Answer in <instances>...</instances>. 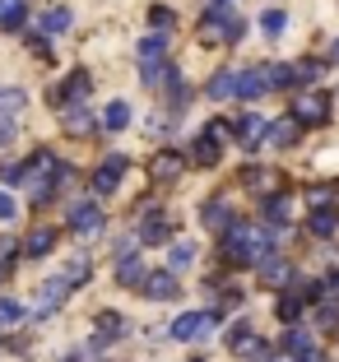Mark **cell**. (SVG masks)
Listing matches in <instances>:
<instances>
[{"label":"cell","mask_w":339,"mask_h":362,"mask_svg":"<svg viewBox=\"0 0 339 362\" xmlns=\"http://www.w3.org/2000/svg\"><path fill=\"white\" fill-rule=\"evenodd\" d=\"M168 237H172V228H168V223H163V218H159V209H149L144 228H139V242H144V246H163V242H168Z\"/></svg>","instance_id":"13"},{"label":"cell","mask_w":339,"mask_h":362,"mask_svg":"<svg viewBox=\"0 0 339 362\" xmlns=\"http://www.w3.org/2000/svg\"><path fill=\"white\" fill-rule=\"evenodd\" d=\"M23 320V307L14 298H0V325H19Z\"/></svg>","instance_id":"34"},{"label":"cell","mask_w":339,"mask_h":362,"mask_svg":"<svg viewBox=\"0 0 339 362\" xmlns=\"http://www.w3.org/2000/svg\"><path fill=\"white\" fill-rule=\"evenodd\" d=\"M14 214H19V204L10 200V191H0V223H10Z\"/></svg>","instance_id":"42"},{"label":"cell","mask_w":339,"mask_h":362,"mask_svg":"<svg viewBox=\"0 0 339 362\" xmlns=\"http://www.w3.org/2000/svg\"><path fill=\"white\" fill-rule=\"evenodd\" d=\"M23 107H28V93H23V88H0V117H14Z\"/></svg>","instance_id":"23"},{"label":"cell","mask_w":339,"mask_h":362,"mask_svg":"<svg viewBox=\"0 0 339 362\" xmlns=\"http://www.w3.org/2000/svg\"><path fill=\"white\" fill-rule=\"evenodd\" d=\"M103 126H107V130H126V126H130V107L121 103V98H117V103H107V112H103Z\"/></svg>","instance_id":"22"},{"label":"cell","mask_w":339,"mask_h":362,"mask_svg":"<svg viewBox=\"0 0 339 362\" xmlns=\"http://www.w3.org/2000/svg\"><path fill=\"white\" fill-rule=\"evenodd\" d=\"M191 260H195V246H191V242H177V246L168 251V269H172V274H177V269H186Z\"/></svg>","instance_id":"27"},{"label":"cell","mask_w":339,"mask_h":362,"mask_svg":"<svg viewBox=\"0 0 339 362\" xmlns=\"http://www.w3.org/2000/svg\"><path fill=\"white\" fill-rule=\"evenodd\" d=\"M233 130H237V139H242L246 149H255V144H260V139H265L275 126H270L260 112H246V117H237V126H233Z\"/></svg>","instance_id":"8"},{"label":"cell","mask_w":339,"mask_h":362,"mask_svg":"<svg viewBox=\"0 0 339 362\" xmlns=\"http://www.w3.org/2000/svg\"><path fill=\"white\" fill-rule=\"evenodd\" d=\"M223 139H228V126H219V121H214V126L205 130L200 139H195L191 158H195V163H219V158H223Z\"/></svg>","instance_id":"6"},{"label":"cell","mask_w":339,"mask_h":362,"mask_svg":"<svg viewBox=\"0 0 339 362\" xmlns=\"http://www.w3.org/2000/svg\"><path fill=\"white\" fill-rule=\"evenodd\" d=\"M61 126H65V135H88V130H93V117H88L84 107H70L61 117Z\"/></svg>","instance_id":"18"},{"label":"cell","mask_w":339,"mask_h":362,"mask_svg":"<svg viewBox=\"0 0 339 362\" xmlns=\"http://www.w3.org/2000/svg\"><path fill=\"white\" fill-rule=\"evenodd\" d=\"M330 56H335V61H339V42H335V52H330Z\"/></svg>","instance_id":"46"},{"label":"cell","mask_w":339,"mask_h":362,"mask_svg":"<svg viewBox=\"0 0 339 362\" xmlns=\"http://www.w3.org/2000/svg\"><path fill=\"white\" fill-rule=\"evenodd\" d=\"M219 251H223V260H228V265H260V260H265V251H270V233H265V228L237 223V228H228V233H223Z\"/></svg>","instance_id":"1"},{"label":"cell","mask_w":339,"mask_h":362,"mask_svg":"<svg viewBox=\"0 0 339 362\" xmlns=\"http://www.w3.org/2000/svg\"><path fill=\"white\" fill-rule=\"evenodd\" d=\"M284 23H288L284 10H265V14H260V28H265L270 37H279V33H284Z\"/></svg>","instance_id":"33"},{"label":"cell","mask_w":339,"mask_h":362,"mask_svg":"<svg viewBox=\"0 0 339 362\" xmlns=\"http://www.w3.org/2000/svg\"><path fill=\"white\" fill-rule=\"evenodd\" d=\"M293 121L326 126V121H330V93H302V98H293Z\"/></svg>","instance_id":"4"},{"label":"cell","mask_w":339,"mask_h":362,"mask_svg":"<svg viewBox=\"0 0 339 362\" xmlns=\"http://www.w3.org/2000/svg\"><path fill=\"white\" fill-rule=\"evenodd\" d=\"M10 139H14V126H10L5 117H0V144H10Z\"/></svg>","instance_id":"45"},{"label":"cell","mask_w":339,"mask_h":362,"mask_svg":"<svg viewBox=\"0 0 339 362\" xmlns=\"http://www.w3.org/2000/svg\"><path fill=\"white\" fill-rule=\"evenodd\" d=\"M191 362H200V358H191Z\"/></svg>","instance_id":"48"},{"label":"cell","mask_w":339,"mask_h":362,"mask_svg":"<svg viewBox=\"0 0 339 362\" xmlns=\"http://www.w3.org/2000/svg\"><path fill=\"white\" fill-rule=\"evenodd\" d=\"M297 316H302V298H279V320H288V325H293Z\"/></svg>","instance_id":"37"},{"label":"cell","mask_w":339,"mask_h":362,"mask_svg":"<svg viewBox=\"0 0 339 362\" xmlns=\"http://www.w3.org/2000/svg\"><path fill=\"white\" fill-rule=\"evenodd\" d=\"M144 293L149 298H172V293H177V274H172V269H154L149 284H144Z\"/></svg>","instance_id":"15"},{"label":"cell","mask_w":339,"mask_h":362,"mask_svg":"<svg viewBox=\"0 0 339 362\" xmlns=\"http://www.w3.org/2000/svg\"><path fill=\"white\" fill-rule=\"evenodd\" d=\"M205 228H223V233H228V228H237L233 223V209H228V204H219V200H209V204H205Z\"/></svg>","instance_id":"19"},{"label":"cell","mask_w":339,"mask_h":362,"mask_svg":"<svg viewBox=\"0 0 339 362\" xmlns=\"http://www.w3.org/2000/svg\"><path fill=\"white\" fill-rule=\"evenodd\" d=\"M284 349H288V358H293V362H321L311 334H302V330H288L284 334Z\"/></svg>","instance_id":"11"},{"label":"cell","mask_w":339,"mask_h":362,"mask_svg":"<svg viewBox=\"0 0 339 362\" xmlns=\"http://www.w3.org/2000/svg\"><path fill=\"white\" fill-rule=\"evenodd\" d=\"M209 98H214V103H223V98H237V75H228V70H223V75H214V79H209Z\"/></svg>","instance_id":"24"},{"label":"cell","mask_w":339,"mask_h":362,"mask_svg":"<svg viewBox=\"0 0 339 362\" xmlns=\"http://www.w3.org/2000/svg\"><path fill=\"white\" fill-rule=\"evenodd\" d=\"M149 274H154V269H144V260H121V284L126 288H144L149 284Z\"/></svg>","instance_id":"17"},{"label":"cell","mask_w":339,"mask_h":362,"mask_svg":"<svg viewBox=\"0 0 339 362\" xmlns=\"http://www.w3.org/2000/svg\"><path fill=\"white\" fill-rule=\"evenodd\" d=\"M52 246H56V233H52V228H38V233L28 237V256H47Z\"/></svg>","instance_id":"28"},{"label":"cell","mask_w":339,"mask_h":362,"mask_svg":"<svg viewBox=\"0 0 339 362\" xmlns=\"http://www.w3.org/2000/svg\"><path fill=\"white\" fill-rule=\"evenodd\" d=\"M163 61H168V37L154 33V37L139 42V65H163Z\"/></svg>","instance_id":"14"},{"label":"cell","mask_w":339,"mask_h":362,"mask_svg":"<svg viewBox=\"0 0 339 362\" xmlns=\"http://www.w3.org/2000/svg\"><path fill=\"white\" fill-rule=\"evenodd\" d=\"M214 33L228 37V42H237V37H242V23L233 19V10H219V5H214L209 19H205V37H214Z\"/></svg>","instance_id":"9"},{"label":"cell","mask_w":339,"mask_h":362,"mask_svg":"<svg viewBox=\"0 0 339 362\" xmlns=\"http://www.w3.org/2000/svg\"><path fill=\"white\" fill-rule=\"evenodd\" d=\"M61 177H65V168H61V158H56L52 149H38V153H33V163H28V172H23L33 200H47V195L56 191V181H61Z\"/></svg>","instance_id":"2"},{"label":"cell","mask_w":339,"mask_h":362,"mask_svg":"<svg viewBox=\"0 0 339 362\" xmlns=\"http://www.w3.org/2000/svg\"><path fill=\"white\" fill-rule=\"evenodd\" d=\"M246 339H251V325H246V320H237L233 330H228V344H233V349H242Z\"/></svg>","instance_id":"40"},{"label":"cell","mask_w":339,"mask_h":362,"mask_svg":"<svg viewBox=\"0 0 339 362\" xmlns=\"http://www.w3.org/2000/svg\"><path fill=\"white\" fill-rule=\"evenodd\" d=\"M181 168H186V158L181 153H159V158L149 163V172H154V181H177Z\"/></svg>","instance_id":"12"},{"label":"cell","mask_w":339,"mask_h":362,"mask_svg":"<svg viewBox=\"0 0 339 362\" xmlns=\"http://www.w3.org/2000/svg\"><path fill=\"white\" fill-rule=\"evenodd\" d=\"M237 353H242V358H251V362H265V358H270V344H265V339H246Z\"/></svg>","instance_id":"36"},{"label":"cell","mask_w":339,"mask_h":362,"mask_svg":"<svg viewBox=\"0 0 339 362\" xmlns=\"http://www.w3.org/2000/svg\"><path fill=\"white\" fill-rule=\"evenodd\" d=\"M42 28H47V33H65V28H70V10H65V5L42 10Z\"/></svg>","instance_id":"26"},{"label":"cell","mask_w":339,"mask_h":362,"mask_svg":"<svg viewBox=\"0 0 339 362\" xmlns=\"http://www.w3.org/2000/svg\"><path fill=\"white\" fill-rule=\"evenodd\" d=\"M265 79L270 88H284L288 79H297V65H265Z\"/></svg>","instance_id":"31"},{"label":"cell","mask_w":339,"mask_h":362,"mask_svg":"<svg viewBox=\"0 0 339 362\" xmlns=\"http://www.w3.org/2000/svg\"><path fill=\"white\" fill-rule=\"evenodd\" d=\"M265 218L270 223H293V200H288V195H270L265 200Z\"/></svg>","instance_id":"20"},{"label":"cell","mask_w":339,"mask_h":362,"mask_svg":"<svg viewBox=\"0 0 339 362\" xmlns=\"http://www.w3.org/2000/svg\"><path fill=\"white\" fill-rule=\"evenodd\" d=\"M270 135H275V144H279V149H288V144L297 139V126H293V117H288V121H279V126L270 130Z\"/></svg>","instance_id":"35"},{"label":"cell","mask_w":339,"mask_h":362,"mask_svg":"<svg viewBox=\"0 0 339 362\" xmlns=\"http://www.w3.org/2000/svg\"><path fill=\"white\" fill-rule=\"evenodd\" d=\"M311 233H316V237H335V233H339V218H335V209H326V214H311Z\"/></svg>","instance_id":"30"},{"label":"cell","mask_w":339,"mask_h":362,"mask_svg":"<svg viewBox=\"0 0 339 362\" xmlns=\"http://www.w3.org/2000/svg\"><path fill=\"white\" fill-rule=\"evenodd\" d=\"M98 334H121V316H98Z\"/></svg>","instance_id":"43"},{"label":"cell","mask_w":339,"mask_h":362,"mask_svg":"<svg viewBox=\"0 0 339 362\" xmlns=\"http://www.w3.org/2000/svg\"><path fill=\"white\" fill-rule=\"evenodd\" d=\"M139 79H144V84H154V88H159V84H172V79H177V75H172V65L163 61V65H139Z\"/></svg>","instance_id":"25"},{"label":"cell","mask_w":339,"mask_h":362,"mask_svg":"<svg viewBox=\"0 0 339 362\" xmlns=\"http://www.w3.org/2000/svg\"><path fill=\"white\" fill-rule=\"evenodd\" d=\"M307 200H311V209H316V214H326V209H330V204H335V195H330V191H326V186H316V191H311V195H307Z\"/></svg>","instance_id":"39"},{"label":"cell","mask_w":339,"mask_h":362,"mask_svg":"<svg viewBox=\"0 0 339 362\" xmlns=\"http://www.w3.org/2000/svg\"><path fill=\"white\" fill-rule=\"evenodd\" d=\"M149 19H154V28H172V10H168V5H154Z\"/></svg>","instance_id":"41"},{"label":"cell","mask_w":339,"mask_h":362,"mask_svg":"<svg viewBox=\"0 0 339 362\" xmlns=\"http://www.w3.org/2000/svg\"><path fill=\"white\" fill-rule=\"evenodd\" d=\"M214 5H219V0H214Z\"/></svg>","instance_id":"49"},{"label":"cell","mask_w":339,"mask_h":362,"mask_svg":"<svg viewBox=\"0 0 339 362\" xmlns=\"http://www.w3.org/2000/svg\"><path fill=\"white\" fill-rule=\"evenodd\" d=\"M84 93H88V75H84V70H74V75L65 79V88H61L56 98H74V103H79Z\"/></svg>","instance_id":"29"},{"label":"cell","mask_w":339,"mask_h":362,"mask_svg":"<svg viewBox=\"0 0 339 362\" xmlns=\"http://www.w3.org/2000/svg\"><path fill=\"white\" fill-rule=\"evenodd\" d=\"M65 284L70 288H79V284H88V260H74L70 269H65Z\"/></svg>","instance_id":"38"},{"label":"cell","mask_w":339,"mask_h":362,"mask_svg":"<svg viewBox=\"0 0 339 362\" xmlns=\"http://www.w3.org/2000/svg\"><path fill=\"white\" fill-rule=\"evenodd\" d=\"M255 269H260V284H284V279L293 274V269H288V265H284L279 256H265V260H260Z\"/></svg>","instance_id":"21"},{"label":"cell","mask_w":339,"mask_h":362,"mask_svg":"<svg viewBox=\"0 0 339 362\" xmlns=\"http://www.w3.org/2000/svg\"><path fill=\"white\" fill-rule=\"evenodd\" d=\"M23 19V0H0V28H14Z\"/></svg>","instance_id":"32"},{"label":"cell","mask_w":339,"mask_h":362,"mask_svg":"<svg viewBox=\"0 0 339 362\" xmlns=\"http://www.w3.org/2000/svg\"><path fill=\"white\" fill-rule=\"evenodd\" d=\"M70 228L79 237H98L107 228V218H103V209H98L93 200H79V204H70Z\"/></svg>","instance_id":"5"},{"label":"cell","mask_w":339,"mask_h":362,"mask_svg":"<svg viewBox=\"0 0 339 362\" xmlns=\"http://www.w3.org/2000/svg\"><path fill=\"white\" fill-rule=\"evenodd\" d=\"M0 279H5V269H0Z\"/></svg>","instance_id":"47"},{"label":"cell","mask_w":339,"mask_h":362,"mask_svg":"<svg viewBox=\"0 0 339 362\" xmlns=\"http://www.w3.org/2000/svg\"><path fill=\"white\" fill-rule=\"evenodd\" d=\"M270 88V79H265V65H255V70H242L237 75V98H246V103H255V98Z\"/></svg>","instance_id":"10"},{"label":"cell","mask_w":339,"mask_h":362,"mask_svg":"<svg viewBox=\"0 0 339 362\" xmlns=\"http://www.w3.org/2000/svg\"><path fill=\"white\" fill-rule=\"evenodd\" d=\"M121 177H126V158L121 153H112V158L103 163V168L93 172V195H107V191H117Z\"/></svg>","instance_id":"7"},{"label":"cell","mask_w":339,"mask_h":362,"mask_svg":"<svg viewBox=\"0 0 339 362\" xmlns=\"http://www.w3.org/2000/svg\"><path fill=\"white\" fill-rule=\"evenodd\" d=\"M219 320H223V311H186V316L172 320V339L191 344V339H200V334H209Z\"/></svg>","instance_id":"3"},{"label":"cell","mask_w":339,"mask_h":362,"mask_svg":"<svg viewBox=\"0 0 339 362\" xmlns=\"http://www.w3.org/2000/svg\"><path fill=\"white\" fill-rule=\"evenodd\" d=\"M321 325H326V330H335V325H339V311L326 307V311H321Z\"/></svg>","instance_id":"44"},{"label":"cell","mask_w":339,"mask_h":362,"mask_svg":"<svg viewBox=\"0 0 339 362\" xmlns=\"http://www.w3.org/2000/svg\"><path fill=\"white\" fill-rule=\"evenodd\" d=\"M65 293H70V284H65V279H52V284H42V293H38V302H42V307H38V316L56 311V302H61Z\"/></svg>","instance_id":"16"}]
</instances>
